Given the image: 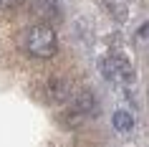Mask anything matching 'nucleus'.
<instances>
[{"instance_id": "1", "label": "nucleus", "mask_w": 149, "mask_h": 147, "mask_svg": "<svg viewBox=\"0 0 149 147\" xmlns=\"http://www.w3.org/2000/svg\"><path fill=\"white\" fill-rule=\"evenodd\" d=\"M25 51L36 58H51L58 51V36L48 23L31 25L25 33Z\"/></svg>"}, {"instance_id": "2", "label": "nucleus", "mask_w": 149, "mask_h": 147, "mask_svg": "<svg viewBox=\"0 0 149 147\" xmlns=\"http://www.w3.org/2000/svg\"><path fill=\"white\" fill-rule=\"evenodd\" d=\"M101 74L111 84H129L134 79V69H132V63H129V58H124V56H119V53H111L101 61Z\"/></svg>"}, {"instance_id": "3", "label": "nucleus", "mask_w": 149, "mask_h": 147, "mask_svg": "<svg viewBox=\"0 0 149 147\" xmlns=\"http://www.w3.org/2000/svg\"><path fill=\"white\" fill-rule=\"evenodd\" d=\"M114 127H116L119 132H129L134 127L132 114H129V112H116V114H114Z\"/></svg>"}, {"instance_id": "4", "label": "nucleus", "mask_w": 149, "mask_h": 147, "mask_svg": "<svg viewBox=\"0 0 149 147\" xmlns=\"http://www.w3.org/2000/svg\"><path fill=\"white\" fill-rule=\"evenodd\" d=\"M136 41H139L141 46H149V23H144L139 31H136Z\"/></svg>"}, {"instance_id": "5", "label": "nucleus", "mask_w": 149, "mask_h": 147, "mask_svg": "<svg viewBox=\"0 0 149 147\" xmlns=\"http://www.w3.org/2000/svg\"><path fill=\"white\" fill-rule=\"evenodd\" d=\"M20 0H0V10H8V8H15Z\"/></svg>"}]
</instances>
